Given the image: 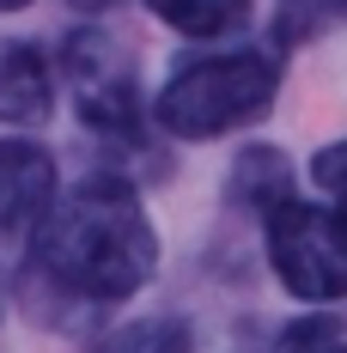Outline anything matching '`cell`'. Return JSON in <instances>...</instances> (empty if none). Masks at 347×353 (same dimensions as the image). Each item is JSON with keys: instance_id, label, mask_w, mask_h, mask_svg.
Instances as JSON below:
<instances>
[{"instance_id": "14", "label": "cell", "mask_w": 347, "mask_h": 353, "mask_svg": "<svg viewBox=\"0 0 347 353\" xmlns=\"http://www.w3.org/2000/svg\"><path fill=\"white\" fill-rule=\"evenodd\" d=\"M323 12H347V0H323Z\"/></svg>"}, {"instance_id": "8", "label": "cell", "mask_w": 347, "mask_h": 353, "mask_svg": "<svg viewBox=\"0 0 347 353\" xmlns=\"http://www.w3.org/2000/svg\"><path fill=\"white\" fill-rule=\"evenodd\" d=\"M152 6V19H165L171 31L183 37H226V31H244L250 25V6L256 0H146Z\"/></svg>"}, {"instance_id": "15", "label": "cell", "mask_w": 347, "mask_h": 353, "mask_svg": "<svg viewBox=\"0 0 347 353\" xmlns=\"http://www.w3.org/2000/svg\"><path fill=\"white\" fill-rule=\"evenodd\" d=\"M286 6H293V0H286Z\"/></svg>"}, {"instance_id": "13", "label": "cell", "mask_w": 347, "mask_h": 353, "mask_svg": "<svg viewBox=\"0 0 347 353\" xmlns=\"http://www.w3.org/2000/svg\"><path fill=\"white\" fill-rule=\"evenodd\" d=\"M19 6H31V0H0V12H19Z\"/></svg>"}, {"instance_id": "12", "label": "cell", "mask_w": 347, "mask_h": 353, "mask_svg": "<svg viewBox=\"0 0 347 353\" xmlns=\"http://www.w3.org/2000/svg\"><path fill=\"white\" fill-rule=\"evenodd\" d=\"M73 12H116V6H122V0H68Z\"/></svg>"}, {"instance_id": "5", "label": "cell", "mask_w": 347, "mask_h": 353, "mask_svg": "<svg viewBox=\"0 0 347 353\" xmlns=\"http://www.w3.org/2000/svg\"><path fill=\"white\" fill-rule=\"evenodd\" d=\"M55 195H61V183H55L49 146L6 134L0 141V281L25 274V262H31V250H37V232H43V219L55 208Z\"/></svg>"}, {"instance_id": "6", "label": "cell", "mask_w": 347, "mask_h": 353, "mask_svg": "<svg viewBox=\"0 0 347 353\" xmlns=\"http://www.w3.org/2000/svg\"><path fill=\"white\" fill-rule=\"evenodd\" d=\"M49 116H55V61L25 37H0V122L43 128Z\"/></svg>"}, {"instance_id": "11", "label": "cell", "mask_w": 347, "mask_h": 353, "mask_svg": "<svg viewBox=\"0 0 347 353\" xmlns=\"http://www.w3.org/2000/svg\"><path fill=\"white\" fill-rule=\"evenodd\" d=\"M311 176H317V189H323V201L347 219V141L323 146V152L311 159Z\"/></svg>"}, {"instance_id": "10", "label": "cell", "mask_w": 347, "mask_h": 353, "mask_svg": "<svg viewBox=\"0 0 347 353\" xmlns=\"http://www.w3.org/2000/svg\"><path fill=\"white\" fill-rule=\"evenodd\" d=\"M275 353H347V335L335 317H299L280 329Z\"/></svg>"}, {"instance_id": "1", "label": "cell", "mask_w": 347, "mask_h": 353, "mask_svg": "<svg viewBox=\"0 0 347 353\" xmlns=\"http://www.w3.org/2000/svg\"><path fill=\"white\" fill-rule=\"evenodd\" d=\"M159 268V232L140 189L116 171H92L55 195L25 262V305L49 329H79L128 305Z\"/></svg>"}, {"instance_id": "9", "label": "cell", "mask_w": 347, "mask_h": 353, "mask_svg": "<svg viewBox=\"0 0 347 353\" xmlns=\"http://www.w3.org/2000/svg\"><path fill=\"white\" fill-rule=\"evenodd\" d=\"M98 353H195V329L183 317H146V323H122Z\"/></svg>"}, {"instance_id": "4", "label": "cell", "mask_w": 347, "mask_h": 353, "mask_svg": "<svg viewBox=\"0 0 347 353\" xmlns=\"http://www.w3.org/2000/svg\"><path fill=\"white\" fill-rule=\"evenodd\" d=\"M262 238H268V262L293 299H305V305L347 299V219L329 201L286 195L280 208L262 213Z\"/></svg>"}, {"instance_id": "3", "label": "cell", "mask_w": 347, "mask_h": 353, "mask_svg": "<svg viewBox=\"0 0 347 353\" xmlns=\"http://www.w3.org/2000/svg\"><path fill=\"white\" fill-rule=\"evenodd\" d=\"M55 73L73 85V110L79 122L110 146H128V152H146V122L152 110L140 98V73H135V55L116 43L110 31H73L61 43V61Z\"/></svg>"}, {"instance_id": "2", "label": "cell", "mask_w": 347, "mask_h": 353, "mask_svg": "<svg viewBox=\"0 0 347 353\" xmlns=\"http://www.w3.org/2000/svg\"><path fill=\"white\" fill-rule=\"evenodd\" d=\"M280 92V61L268 49H208L183 55L152 98V122L171 141H219L262 122Z\"/></svg>"}, {"instance_id": "7", "label": "cell", "mask_w": 347, "mask_h": 353, "mask_svg": "<svg viewBox=\"0 0 347 353\" xmlns=\"http://www.w3.org/2000/svg\"><path fill=\"white\" fill-rule=\"evenodd\" d=\"M286 195H293V165H286V152H275V146L238 152V165H232V201H238V208L268 213V208H280Z\"/></svg>"}]
</instances>
